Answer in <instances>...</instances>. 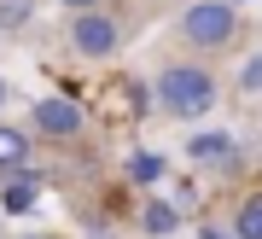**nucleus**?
I'll list each match as a JSON object with an SVG mask.
<instances>
[{
    "label": "nucleus",
    "mask_w": 262,
    "mask_h": 239,
    "mask_svg": "<svg viewBox=\"0 0 262 239\" xmlns=\"http://www.w3.org/2000/svg\"><path fill=\"white\" fill-rule=\"evenodd\" d=\"M151 82H158V105H163L175 123H198V117H210V111H215V93H222L215 70L198 65V58H175V65H163Z\"/></svg>",
    "instance_id": "f257e3e1"
},
{
    "label": "nucleus",
    "mask_w": 262,
    "mask_h": 239,
    "mask_svg": "<svg viewBox=\"0 0 262 239\" xmlns=\"http://www.w3.org/2000/svg\"><path fill=\"white\" fill-rule=\"evenodd\" d=\"M175 35L192 47V53H222V47H233L239 35V12L227 6V0H198L175 18Z\"/></svg>",
    "instance_id": "f03ea898"
},
{
    "label": "nucleus",
    "mask_w": 262,
    "mask_h": 239,
    "mask_svg": "<svg viewBox=\"0 0 262 239\" xmlns=\"http://www.w3.org/2000/svg\"><path fill=\"white\" fill-rule=\"evenodd\" d=\"M122 47V18L111 12H76L70 18V53L76 58H111Z\"/></svg>",
    "instance_id": "7ed1b4c3"
},
{
    "label": "nucleus",
    "mask_w": 262,
    "mask_h": 239,
    "mask_svg": "<svg viewBox=\"0 0 262 239\" xmlns=\"http://www.w3.org/2000/svg\"><path fill=\"white\" fill-rule=\"evenodd\" d=\"M29 123H35V134H47V140H76L88 129V117H82L76 99H35L29 105Z\"/></svg>",
    "instance_id": "20e7f679"
},
{
    "label": "nucleus",
    "mask_w": 262,
    "mask_h": 239,
    "mask_svg": "<svg viewBox=\"0 0 262 239\" xmlns=\"http://www.w3.org/2000/svg\"><path fill=\"white\" fill-rule=\"evenodd\" d=\"M187 157L192 164H204V169H227L239 157V146H233V134L227 129H198L192 140H187Z\"/></svg>",
    "instance_id": "39448f33"
},
{
    "label": "nucleus",
    "mask_w": 262,
    "mask_h": 239,
    "mask_svg": "<svg viewBox=\"0 0 262 239\" xmlns=\"http://www.w3.org/2000/svg\"><path fill=\"white\" fill-rule=\"evenodd\" d=\"M0 175L6 181H29V134L24 129H12V123H0Z\"/></svg>",
    "instance_id": "423d86ee"
},
{
    "label": "nucleus",
    "mask_w": 262,
    "mask_h": 239,
    "mask_svg": "<svg viewBox=\"0 0 262 239\" xmlns=\"http://www.w3.org/2000/svg\"><path fill=\"white\" fill-rule=\"evenodd\" d=\"M140 228H146L151 239H163V233L181 228V210H175V204H163V198H151L146 210H140Z\"/></svg>",
    "instance_id": "0eeeda50"
},
{
    "label": "nucleus",
    "mask_w": 262,
    "mask_h": 239,
    "mask_svg": "<svg viewBox=\"0 0 262 239\" xmlns=\"http://www.w3.org/2000/svg\"><path fill=\"white\" fill-rule=\"evenodd\" d=\"M227 233H233V239H262V193L239 204V216H233V228H227Z\"/></svg>",
    "instance_id": "6e6552de"
},
{
    "label": "nucleus",
    "mask_w": 262,
    "mask_h": 239,
    "mask_svg": "<svg viewBox=\"0 0 262 239\" xmlns=\"http://www.w3.org/2000/svg\"><path fill=\"white\" fill-rule=\"evenodd\" d=\"M163 169H169V164H163L158 152H134V157H128V181H134V187H151V181H163Z\"/></svg>",
    "instance_id": "1a4fd4ad"
},
{
    "label": "nucleus",
    "mask_w": 262,
    "mask_h": 239,
    "mask_svg": "<svg viewBox=\"0 0 262 239\" xmlns=\"http://www.w3.org/2000/svg\"><path fill=\"white\" fill-rule=\"evenodd\" d=\"M35 24V0H0V35L6 29H29Z\"/></svg>",
    "instance_id": "9d476101"
},
{
    "label": "nucleus",
    "mask_w": 262,
    "mask_h": 239,
    "mask_svg": "<svg viewBox=\"0 0 262 239\" xmlns=\"http://www.w3.org/2000/svg\"><path fill=\"white\" fill-rule=\"evenodd\" d=\"M0 204H6L12 216H29V210H35V187H29V181H6V193H0Z\"/></svg>",
    "instance_id": "9b49d317"
},
{
    "label": "nucleus",
    "mask_w": 262,
    "mask_h": 239,
    "mask_svg": "<svg viewBox=\"0 0 262 239\" xmlns=\"http://www.w3.org/2000/svg\"><path fill=\"white\" fill-rule=\"evenodd\" d=\"M239 93H245V99H256V93H262V53L239 70Z\"/></svg>",
    "instance_id": "f8f14e48"
},
{
    "label": "nucleus",
    "mask_w": 262,
    "mask_h": 239,
    "mask_svg": "<svg viewBox=\"0 0 262 239\" xmlns=\"http://www.w3.org/2000/svg\"><path fill=\"white\" fill-rule=\"evenodd\" d=\"M70 12H99V0H64Z\"/></svg>",
    "instance_id": "ddd939ff"
},
{
    "label": "nucleus",
    "mask_w": 262,
    "mask_h": 239,
    "mask_svg": "<svg viewBox=\"0 0 262 239\" xmlns=\"http://www.w3.org/2000/svg\"><path fill=\"white\" fill-rule=\"evenodd\" d=\"M204 239H233V233H222V228H204Z\"/></svg>",
    "instance_id": "4468645a"
},
{
    "label": "nucleus",
    "mask_w": 262,
    "mask_h": 239,
    "mask_svg": "<svg viewBox=\"0 0 262 239\" xmlns=\"http://www.w3.org/2000/svg\"><path fill=\"white\" fill-rule=\"evenodd\" d=\"M6 93H12V88H6V76H0V105H6Z\"/></svg>",
    "instance_id": "2eb2a0df"
},
{
    "label": "nucleus",
    "mask_w": 262,
    "mask_h": 239,
    "mask_svg": "<svg viewBox=\"0 0 262 239\" xmlns=\"http://www.w3.org/2000/svg\"><path fill=\"white\" fill-rule=\"evenodd\" d=\"M24 239H47V233H24Z\"/></svg>",
    "instance_id": "dca6fc26"
},
{
    "label": "nucleus",
    "mask_w": 262,
    "mask_h": 239,
    "mask_svg": "<svg viewBox=\"0 0 262 239\" xmlns=\"http://www.w3.org/2000/svg\"><path fill=\"white\" fill-rule=\"evenodd\" d=\"M227 6H245V0H227Z\"/></svg>",
    "instance_id": "f3484780"
}]
</instances>
